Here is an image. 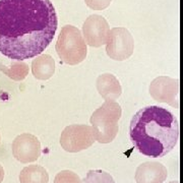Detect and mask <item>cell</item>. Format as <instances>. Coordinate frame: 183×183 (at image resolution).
Masks as SVG:
<instances>
[{
  "label": "cell",
  "instance_id": "obj_19",
  "mask_svg": "<svg viewBox=\"0 0 183 183\" xmlns=\"http://www.w3.org/2000/svg\"><path fill=\"white\" fill-rule=\"evenodd\" d=\"M170 183H179L178 181H172V182H170Z\"/></svg>",
  "mask_w": 183,
  "mask_h": 183
},
{
  "label": "cell",
  "instance_id": "obj_15",
  "mask_svg": "<svg viewBox=\"0 0 183 183\" xmlns=\"http://www.w3.org/2000/svg\"><path fill=\"white\" fill-rule=\"evenodd\" d=\"M82 183H115L109 173L102 170H90Z\"/></svg>",
  "mask_w": 183,
  "mask_h": 183
},
{
  "label": "cell",
  "instance_id": "obj_1",
  "mask_svg": "<svg viewBox=\"0 0 183 183\" xmlns=\"http://www.w3.org/2000/svg\"><path fill=\"white\" fill-rule=\"evenodd\" d=\"M57 27L50 0H0V53L9 59L40 55L53 41Z\"/></svg>",
  "mask_w": 183,
  "mask_h": 183
},
{
  "label": "cell",
  "instance_id": "obj_13",
  "mask_svg": "<svg viewBox=\"0 0 183 183\" xmlns=\"http://www.w3.org/2000/svg\"><path fill=\"white\" fill-rule=\"evenodd\" d=\"M20 183H48L49 174L47 170L39 165H30L20 173Z\"/></svg>",
  "mask_w": 183,
  "mask_h": 183
},
{
  "label": "cell",
  "instance_id": "obj_12",
  "mask_svg": "<svg viewBox=\"0 0 183 183\" xmlns=\"http://www.w3.org/2000/svg\"><path fill=\"white\" fill-rule=\"evenodd\" d=\"M55 72V61L50 55L42 54L36 56L32 62V73L40 80H47Z\"/></svg>",
  "mask_w": 183,
  "mask_h": 183
},
{
  "label": "cell",
  "instance_id": "obj_4",
  "mask_svg": "<svg viewBox=\"0 0 183 183\" xmlns=\"http://www.w3.org/2000/svg\"><path fill=\"white\" fill-rule=\"evenodd\" d=\"M56 51L60 59L66 64L76 65L85 60L86 45L79 30L72 26H65L58 37Z\"/></svg>",
  "mask_w": 183,
  "mask_h": 183
},
{
  "label": "cell",
  "instance_id": "obj_3",
  "mask_svg": "<svg viewBox=\"0 0 183 183\" xmlns=\"http://www.w3.org/2000/svg\"><path fill=\"white\" fill-rule=\"evenodd\" d=\"M121 114V107L117 102L105 101V103L93 113L90 119L95 141L100 144L113 141L118 133V121Z\"/></svg>",
  "mask_w": 183,
  "mask_h": 183
},
{
  "label": "cell",
  "instance_id": "obj_7",
  "mask_svg": "<svg viewBox=\"0 0 183 183\" xmlns=\"http://www.w3.org/2000/svg\"><path fill=\"white\" fill-rule=\"evenodd\" d=\"M150 94L154 100L179 108V79L159 76L150 85Z\"/></svg>",
  "mask_w": 183,
  "mask_h": 183
},
{
  "label": "cell",
  "instance_id": "obj_10",
  "mask_svg": "<svg viewBox=\"0 0 183 183\" xmlns=\"http://www.w3.org/2000/svg\"><path fill=\"white\" fill-rule=\"evenodd\" d=\"M168 176L166 167L158 162H147L139 165L135 172L137 183H163Z\"/></svg>",
  "mask_w": 183,
  "mask_h": 183
},
{
  "label": "cell",
  "instance_id": "obj_18",
  "mask_svg": "<svg viewBox=\"0 0 183 183\" xmlns=\"http://www.w3.org/2000/svg\"><path fill=\"white\" fill-rule=\"evenodd\" d=\"M3 178H4V169L0 165V183L3 181Z\"/></svg>",
  "mask_w": 183,
  "mask_h": 183
},
{
  "label": "cell",
  "instance_id": "obj_17",
  "mask_svg": "<svg viewBox=\"0 0 183 183\" xmlns=\"http://www.w3.org/2000/svg\"><path fill=\"white\" fill-rule=\"evenodd\" d=\"M86 2L91 8L101 10L110 4L111 0H86Z\"/></svg>",
  "mask_w": 183,
  "mask_h": 183
},
{
  "label": "cell",
  "instance_id": "obj_2",
  "mask_svg": "<svg viewBox=\"0 0 183 183\" xmlns=\"http://www.w3.org/2000/svg\"><path fill=\"white\" fill-rule=\"evenodd\" d=\"M129 137L141 154L151 158L164 157L178 144V119L163 107H145L132 117Z\"/></svg>",
  "mask_w": 183,
  "mask_h": 183
},
{
  "label": "cell",
  "instance_id": "obj_11",
  "mask_svg": "<svg viewBox=\"0 0 183 183\" xmlns=\"http://www.w3.org/2000/svg\"><path fill=\"white\" fill-rule=\"evenodd\" d=\"M96 86L99 94L105 101H115L122 94L121 85L112 73H103L99 75Z\"/></svg>",
  "mask_w": 183,
  "mask_h": 183
},
{
  "label": "cell",
  "instance_id": "obj_16",
  "mask_svg": "<svg viewBox=\"0 0 183 183\" xmlns=\"http://www.w3.org/2000/svg\"><path fill=\"white\" fill-rule=\"evenodd\" d=\"M54 183H82V180L74 172L64 170L56 175Z\"/></svg>",
  "mask_w": 183,
  "mask_h": 183
},
{
  "label": "cell",
  "instance_id": "obj_14",
  "mask_svg": "<svg viewBox=\"0 0 183 183\" xmlns=\"http://www.w3.org/2000/svg\"><path fill=\"white\" fill-rule=\"evenodd\" d=\"M0 70L2 71L5 75H7L9 79L13 80H23L29 74V65L23 61L13 60L9 66L2 65L0 63Z\"/></svg>",
  "mask_w": 183,
  "mask_h": 183
},
{
  "label": "cell",
  "instance_id": "obj_5",
  "mask_svg": "<svg viewBox=\"0 0 183 183\" xmlns=\"http://www.w3.org/2000/svg\"><path fill=\"white\" fill-rule=\"evenodd\" d=\"M92 126L86 124H72L65 127L60 136L62 148L69 153H77L92 147L95 142Z\"/></svg>",
  "mask_w": 183,
  "mask_h": 183
},
{
  "label": "cell",
  "instance_id": "obj_9",
  "mask_svg": "<svg viewBox=\"0 0 183 183\" xmlns=\"http://www.w3.org/2000/svg\"><path fill=\"white\" fill-rule=\"evenodd\" d=\"M86 42L92 47H100L106 44L109 36V26L103 16L94 14L85 21L82 27Z\"/></svg>",
  "mask_w": 183,
  "mask_h": 183
},
{
  "label": "cell",
  "instance_id": "obj_8",
  "mask_svg": "<svg viewBox=\"0 0 183 183\" xmlns=\"http://www.w3.org/2000/svg\"><path fill=\"white\" fill-rule=\"evenodd\" d=\"M12 155L20 163L35 162L41 156L40 141L31 133H23L16 136L12 142Z\"/></svg>",
  "mask_w": 183,
  "mask_h": 183
},
{
  "label": "cell",
  "instance_id": "obj_6",
  "mask_svg": "<svg viewBox=\"0 0 183 183\" xmlns=\"http://www.w3.org/2000/svg\"><path fill=\"white\" fill-rule=\"evenodd\" d=\"M134 43L130 33L124 27H115L109 32L107 40V54L111 59L123 61L131 56Z\"/></svg>",
  "mask_w": 183,
  "mask_h": 183
}]
</instances>
